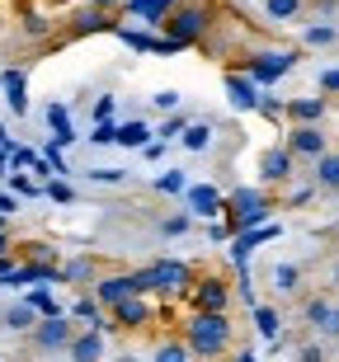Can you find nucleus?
Instances as JSON below:
<instances>
[{
    "instance_id": "nucleus-17",
    "label": "nucleus",
    "mask_w": 339,
    "mask_h": 362,
    "mask_svg": "<svg viewBox=\"0 0 339 362\" xmlns=\"http://www.w3.org/2000/svg\"><path fill=\"white\" fill-rule=\"evenodd\" d=\"M0 85H5V104H10L14 118L28 113V94H24V71H0Z\"/></svg>"
},
{
    "instance_id": "nucleus-29",
    "label": "nucleus",
    "mask_w": 339,
    "mask_h": 362,
    "mask_svg": "<svg viewBox=\"0 0 339 362\" xmlns=\"http://www.w3.org/2000/svg\"><path fill=\"white\" fill-rule=\"evenodd\" d=\"M335 38H339L335 24H311V28H306V47H330Z\"/></svg>"
},
{
    "instance_id": "nucleus-48",
    "label": "nucleus",
    "mask_w": 339,
    "mask_h": 362,
    "mask_svg": "<svg viewBox=\"0 0 339 362\" xmlns=\"http://www.w3.org/2000/svg\"><path fill=\"white\" fill-rule=\"evenodd\" d=\"M5 250H14V240H10V226H0V255Z\"/></svg>"
},
{
    "instance_id": "nucleus-33",
    "label": "nucleus",
    "mask_w": 339,
    "mask_h": 362,
    "mask_svg": "<svg viewBox=\"0 0 339 362\" xmlns=\"http://www.w3.org/2000/svg\"><path fill=\"white\" fill-rule=\"evenodd\" d=\"M24 33H28V38H47V33H52V24H47L42 14L28 10V14H24Z\"/></svg>"
},
{
    "instance_id": "nucleus-36",
    "label": "nucleus",
    "mask_w": 339,
    "mask_h": 362,
    "mask_svg": "<svg viewBox=\"0 0 339 362\" xmlns=\"http://www.w3.org/2000/svg\"><path fill=\"white\" fill-rule=\"evenodd\" d=\"M316 329H321L326 339H339V306H330L326 315H321V325H316Z\"/></svg>"
},
{
    "instance_id": "nucleus-52",
    "label": "nucleus",
    "mask_w": 339,
    "mask_h": 362,
    "mask_svg": "<svg viewBox=\"0 0 339 362\" xmlns=\"http://www.w3.org/2000/svg\"><path fill=\"white\" fill-rule=\"evenodd\" d=\"M0 226H10V216H5V212H0Z\"/></svg>"
},
{
    "instance_id": "nucleus-39",
    "label": "nucleus",
    "mask_w": 339,
    "mask_h": 362,
    "mask_svg": "<svg viewBox=\"0 0 339 362\" xmlns=\"http://www.w3.org/2000/svg\"><path fill=\"white\" fill-rule=\"evenodd\" d=\"M95 122H104V118H113V94H99L95 99V113H90Z\"/></svg>"
},
{
    "instance_id": "nucleus-21",
    "label": "nucleus",
    "mask_w": 339,
    "mask_h": 362,
    "mask_svg": "<svg viewBox=\"0 0 339 362\" xmlns=\"http://www.w3.org/2000/svg\"><path fill=\"white\" fill-rule=\"evenodd\" d=\"M212 132H217V127H212V122H184V132H179V136H184V146H189V151H207V146H212Z\"/></svg>"
},
{
    "instance_id": "nucleus-45",
    "label": "nucleus",
    "mask_w": 339,
    "mask_h": 362,
    "mask_svg": "<svg viewBox=\"0 0 339 362\" xmlns=\"http://www.w3.org/2000/svg\"><path fill=\"white\" fill-rule=\"evenodd\" d=\"M321 94H339V71H326V76H321Z\"/></svg>"
},
{
    "instance_id": "nucleus-15",
    "label": "nucleus",
    "mask_w": 339,
    "mask_h": 362,
    "mask_svg": "<svg viewBox=\"0 0 339 362\" xmlns=\"http://www.w3.org/2000/svg\"><path fill=\"white\" fill-rule=\"evenodd\" d=\"M326 108H330V99L301 94V99H287V104H283V118H292V122H321V118H326Z\"/></svg>"
},
{
    "instance_id": "nucleus-38",
    "label": "nucleus",
    "mask_w": 339,
    "mask_h": 362,
    "mask_svg": "<svg viewBox=\"0 0 339 362\" xmlns=\"http://www.w3.org/2000/svg\"><path fill=\"white\" fill-rule=\"evenodd\" d=\"M28 259H38V264H57V250H47V245H24Z\"/></svg>"
},
{
    "instance_id": "nucleus-42",
    "label": "nucleus",
    "mask_w": 339,
    "mask_h": 362,
    "mask_svg": "<svg viewBox=\"0 0 339 362\" xmlns=\"http://www.w3.org/2000/svg\"><path fill=\"white\" fill-rule=\"evenodd\" d=\"M326 358V349L321 344H306V349H297V362H321Z\"/></svg>"
},
{
    "instance_id": "nucleus-7",
    "label": "nucleus",
    "mask_w": 339,
    "mask_h": 362,
    "mask_svg": "<svg viewBox=\"0 0 339 362\" xmlns=\"http://www.w3.org/2000/svg\"><path fill=\"white\" fill-rule=\"evenodd\" d=\"M287 151H292V160H316L321 151H330L321 122H297V127L287 132Z\"/></svg>"
},
{
    "instance_id": "nucleus-22",
    "label": "nucleus",
    "mask_w": 339,
    "mask_h": 362,
    "mask_svg": "<svg viewBox=\"0 0 339 362\" xmlns=\"http://www.w3.org/2000/svg\"><path fill=\"white\" fill-rule=\"evenodd\" d=\"M24 306H33L38 315H62V306H57V296L47 292V282H38V287H33V292L24 296Z\"/></svg>"
},
{
    "instance_id": "nucleus-19",
    "label": "nucleus",
    "mask_w": 339,
    "mask_h": 362,
    "mask_svg": "<svg viewBox=\"0 0 339 362\" xmlns=\"http://www.w3.org/2000/svg\"><path fill=\"white\" fill-rule=\"evenodd\" d=\"M311 165H316V188L339 193V151H321Z\"/></svg>"
},
{
    "instance_id": "nucleus-50",
    "label": "nucleus",
    "mask_w": 339,
    "mask_h": 362,
    "mask_svg": "<svg viewBox=\"0 0 339 362\" xmlns=\"http://www.w3.org/2000/svg\"><path fill=\"white\" fill-rule=\"evenodd\" d=\"M330 287H339V259L330 264Z\"/></svg>"
},
{
    "instance_id": "nucleus-1",
    "label": "nucleus",
    "mask_w": 339,
    "mask_h": 362,
    "mask_svg": "<svg viewBox=\"0 0 339 362\" xmlns=\"http://www.w3.org/2000/svg\"><path fill=\"white\" fill-rule=\"evenodd\" d=\"M184 344L193 358H222L231 349V315L226 310H193L184 325Z\"/></svg>"
},
{
    "instance_id": "nucleus-51",
    "label": "nucleus",
    "mask_w": 339,
    "mask_h": 362,
    "mask_svg": "<svg viewBox=\"0 0 339 362\" xmlns=\"http://www.w3.org/2000/svg\"><path fill=\"white\" fill-rule=\"evenodd\" d=\"M156 5H161V10H170V5H179V0H156Z\"/></svg>"
},
{
    "instance_id": "nucleus-37",
    "label": "nucleus",
    "mask_w": 339,
    "mask_h": 362,
    "mask_svg": "<svg viewBox=\"0 0 339 362\" xmlns=\"http://www.w3.org/2000/svg\"><path fill=\"white\" fill-rule=\"evenodd\" d=\"M151 104L161 108V113H175V108L184 104V99H179V90H161V94H156V99H151Z\"/></svg>"
},
{
    "instance_id": "nucleus-34",
    "label": "nucleus",
    "mask_w": 339,
    "mask_h": 362,
    "mask_svg": "<svg viewBox=\"0 0 339 362\" xmlns=\"http://www.w3.org/2000/svg\"><path fill=\"white\" fill-rule=\"evenodd\" d=\"M184 184H189V179H184V170H170V175L156 179V188H161V193H184Z\"/></svg>"
},
{
    "instance_id": "nucleus-44",
    "label": "nucleus",
    "mask_w": 339,
    "mask_h": 362,
    "mask_svg": "<svg viewBox=\"0 0 339 362\" xmlns=\"http://www.w3.org/2000/svg\"><path fill=\"white\" fill-rule=\"evenodd\" d=\"M0 212L10 216V212H19V198H14L10 188H0Z\"/></svg>"
},
{
    "instance_id": "nucleus-24",
    "label": "nucleus",
    "mask_w": 339,
    "mask_h": 362,
    "mask_svg": "<svg viewBox=\"0 0 339 362\" xmlns=\"http://www.w3.org/2000/svg\"><path fill=\"white\" fill-rule=\"evenodd\" d=\"M113 38H122L132 52H151V47H156V38H151V33H142V28H122V24L113 28Z\"/></svg>"
},
{
    "instance_id": "nucleus-47",
    "label": "nucleus",
    "mask_w": 339,
    "mask_h": 362,
    "mask_svg": "<svg viewBox=\"0 0 339 362\" xmlns=\"http://www.w3.org/2000/svg\"><path fill=\"white\" fill-rule=\"evenodd\" d=\"M90 5H99V10H109V14H113V10H122V0H90Z\"/></svg>"
},
{
    "instance_id": "nucleus-25",
    "label": "nucleus",
    "mask_w": 339,
    "mask_h": 362,
    "mask_svg": "<svg viewBox=\"0 0 339 362\" xmlns=\"http://www.w3.org/2000/svg\"><path fill=\"white\" fill-rule=\"evenodd\" d=\"M301 10H306V0H264V14L269 19H292Z\"/></svg>"
},
{
    "instance_id": "nucleus-9",
    "label": "nucleus",
    "mask_w": 339,
    "mask_h": 362,
    "mask_svg": "<svg viewBox=\"0 0 339 362\" xmlns=\"http://www.w3.org/2000/svg\"><path fill=\"white\" fill-rule=\"evenodd\" d=\"M292 179V151L287 146H269L264 156H259V184H287Z\"/></svg>"
},
{
    "instance_id": "nucleus-31",
    "label": "nucleus",
    "mask_w": 339,
    "mask_h": 362,
    "mask_svg": "<svg viewBox=\"0 0 339 362\" xmlns=\"http://www.w3.org/2000/svg\"><path fill=\"white\" fill-rule=\"evenodd\" d=\"M5 179H10L14 193H24V198H42V184H33V179L19 175V170H5Z\"/></svg>"
},
{
    "instance_id": "nucleus-16",
    "label": "nucleus",
    "mask_w": 339,
    "mask_h": 362,
    "mask_svg": "<svg viewBox=\"0 0 339 362\" xmlns=\"http://www.w3.org/2000/svg\"><path fill=\"white\" fill-rule=\"evenodd\" d=\"M57 273H62V282H71V287H90V282L99 278V264H95V255H76V259H67Z\"/></svg>"
},
{
    "instance_id": "nucleus-30",
    "label": "nucleus",
    "mask_w": 339,
    "mask_h": 362,
    "mask_svg": "<svg viewBox=\"0 0 339 362\" xmlns=\"http://www.w3.org/2000/svg\"><path fill=\"white\" fill-rule=\"evenodd\" d=\"M184 358H193L184 339H170V344H161V349H156V362H184Z\"/></svg>"
},
{
    "instance_id": "nucleus-8",
    "label": "nucleus",
    "mask_w": 339,
    "mask_h": 362,
    "mask_svg": "<svg viewBox=\"0 0 339 362\" xmlns=\"http://www.w3.org/2000/svg\"><path fill=\"white\" fill-rule=\"evenodd\" d=\"M184 198H189V216H203V221L222 216V207H226V198L212 184H184Z\"/></svg>"
},
{
    "instance_id": "nucleus-4",
    "label": "nucleus",
    "mask_w": 339,
    "mask_h": 362,
    "mask_svg": "<svg viewBox=\"0 0 339 362\" xmlns=\"http://www.w3.org/2000/svg\"><path fill=\"white\" fill-rule=\"evenodd\" d=\"M28 334H33V349L38 353H67L71 334H76V320H71L67 310H62V315H38Z\"/></svg>"
},
{
    "instance_id": "nucleus-20",
    "label": "nucleus",
    "mask_w": 339,
    "mask_h": 362,
    "mask_svg": "<svg viewBox=\"0 0 339 362\" xmlns=\"http://www.w3.org/2000/svg\"><path fill=\"white\" fill-rule=\"evenodd\" d=\"M250 320H255V329L269 339V344H278V329H283V320H278V310H273V306H259V301H255V306H250Z\"/></svg>"
},
{
    "instance_id": "nucleus-53",
    "label": "nucleus",
    "mask_w": 339,
    "mask_h": 362,
    "mask_svg": "<svg viewBox=\"0 0 339 362\" xmlns=\"http://www.w3.org/2000/svg\"><path fill=\"white\" fill-rule=\"evenodd\" d=\"M335 240H339V226H335Z\"/></svg>"
},
{
    "instance_id": "nucleus-26",
    "label": "nucleus",
    "mask_w": 339,
    "mask_h": 362,
    "mask_svg": "<svg viewBox=\"0 0 339 362\" xmlns=\"http://www.w3.org/2000/svg\"><path fill=\"white\" fill-rule=\"evenodd\" d=\"M297 282H301L297 264H278V269H273V287H278V292H297Z\"/></svg>"
},
{
    "instance_id": "nucleus-14",
    "label": "nucleus",
    "mask_w": 339,
    "mask_h": 362,
    "mask_svg": "<svg viewBox=\"0 0 339 362\" xmlns=\"http://www.w3.org/2000/svg\"><path fill=\"white\" fill-rule=\"evenodd\" d=\"M250 207H273L269 184H245V188H236V193L226 198V207H222V212H250Z\"/></svg>"
},
{
    "instance_id": "nucleus-32",
    "label": "nucleus",
    "mask_w": 339,
    "mask_h": 362,
    "mask_svg": "<svg viewBox=\"0 0 339 362\" xmlns=\"http://www.w3.org/2000/svg\"><path fill=\"white\" fill-rule=\"evenodd\" d=\"M326 310H330V296H311V301L301 306V320H306V325H321V315H326Z\"/></svg>"
},
{
    "instance_id": "nucleus-5",
    "label": "nucleus",
    "mask_w": 339,
    "mask_h": 362,
    "mask_svg": "<svg viewBox=\"0 0 339 362\" xmlns=\"http://www.w3.org/2000/svg\"><path fill=\"white\" fill-rule=\"evenodd\" d=\"M109 320H113V329H151L156 306L146 301V292H132V296H122V301L109 306Z\"/></svg>"
},
{
    "instance_id": "nucleus-40",
    "label": "nucleus",
    "mask_w": 339,
    "mask_h": 362,
    "mask_svg": "<svg viewBox=\"0 0 339 362\" xmlns=\"http://www.w3.org/2000/svg\"><path fill=\"white\" fill-rule=\"evenodd\" d=\"M67 122H71L67 104H47V127H67Z\"/></svg>"
},
{
    "instance_id": "nucleus-23",
    "label": "nucleus",
    "mask_w": 339,
    "mask_h": 362,
    "mask_svg": "<svg viewBox=\"0 0 339 362\" xmlns=\"http://www.w3.org/2000/svg\"><path fill=\"white\" fill-rule=\"evenodd\" d=\"M122 10L137 14V19H146L151 28H161V19H165V10L156 5V0H122Z\"/></svg>"
},
{
    "instance_id": "nucleus-3",
    "label": "nucleus",
    "mask_w": 339,
    "mask_h": 362,
    "mask_svg": "<svg viewBox=\"0 0 339 362\" xmlns=\"http://www.w3.org/2000/svg\"><path fill=\"white\" fill-rule=\"evenodd\" d=\"M292 66H297V52H292V47H273V52H250V57H241V71L259 85V90H269V85L278 81V76H287Z\"/></svg>"
},
{
    "instance_id": "nucleus-46",
    "label": "nucleus",
    "mask_w": 339,
    "mask_h": 362,
    "mask_svg": "<svg viewBox=\"0 0 339 362\" xmlns=\"http://www.w3.org/2000/svg\"><path fill=\"white\" fill-rule=\"evenodd\" d=\"M287 202H292V207H301V202H311V188H292V198H287Z\"/></svg>"
},
{
    "instance_id": "nucleus-49",
    "label": "nucleus",
    "mask_w": 339,
    "mask_h": 362,
    "mask_svg": "<svg viewBox=\"0 0 339 362\" xmlns=\"http://www.w3.org/2000/svg\"><path fill=\"white\" fill-rule=\"evenodd\" d=\"M14 269V250H5V255H0V273H10Z\"/></svg>"
},
{
    "instance_id": "nucleus-13",
    "label": "nucleus",
    "mask_w": 339,
    "mask_h": 362,
    "mask_svg": "<svg viewBox=\"0 0 339 362\" xmlns=\"http://www.w3.org/2000/svg\"><path fill=\"white\" fill-rule=\"evenodd\" d=\"M67 353L76 362H99V353H104V329H95V325H85V334H71Z\"/></svg>"
},
{
    "instance_id": "nucleus-10",
    "label": "nucleus",
    "mask_w": 339,
    "mask_h": 362,
    "mask_svg": "<svg viewBox=\"0 0 339 362\" xmlns=\"http://www.w3.org/2000/svg\"><path fill=\"white\" fill-rule=\"evenodd\" d=\"M90 287H95V301L109 310L113 301H122V296L137 292V278H132V273H104V278H95Z\"/></svg>"
},
{
    "instance_id": "nucleus-43",
    "label": "nucleus",
    "mask_w": 339,
    "mask_h": 362,
    "mask_svg": "<svg viewBox=\"0 0 339 362\" xmlns=\"http://www.w3.org/2000/svg\"><path fill=\"white\" fill-rule=\"evenodd\" d=\"M90 179H95V184H118L122 170H90Z\"/></svg>"
},
{
    "instance_id": "nucleus-27",
    "label": "nucleus",
    "mask_w": 339,
    "mask_h": 362,
    "mask_svg": "<svg viewBox=\"0 0 339 362\" xmlns=\"http://www.w3.org/2000/svg\"><path fill=\"white\" fill-rule=\"evenodd\" d=\"M113 136H118V122L104 118V122H95V127H90V136H85V141H90V146H113Z\"/></svg>"
},
{
    "instance_id": "nucleus-2",
    "label": "nucleus",
    "mask_w": 339,
    "mask_h": 362,
    "mask_svg": "<svg viewBox=\"0 0 339 362\" xmlns=\"http://www.w3.org/2000/svg\"><path fill=\"white\" fill-rule=\"evenodd\" d=\"M161 28L170 33V38H179L184 47H198V42L212 33V10H207V5H198V0H179V5H170V10H165Z\"/></svg>"
},
{
    "instance_id": "nucleus-12",
    "label": "nucleus",
    "mask_w": 339,
    "mask_h": 362,
    "mask_svg": "<svg viewBox=\"0 0 339 362\" xmlns=\"http://www.w3.org/2000/svg\"><path fill=\"white\" fill-rule=\"evenodd\" d=\"M118 28V19H113L109 10H99V5H85V10H76V19H71V33L76 38H85V33H113Z\"/></svg>"
},
{
    "instance_id": "nucleus-41",
    "label": "nucleus",
    "mask_w": 339,
    "mask_h": 362,
    "mask_svg": "<svg viewBox=\"0 0 339 362\" xmlns=\"http://www.w3.org/2000/svg\"><path fill=\"white\" fill-rule=\"evenodd\" d=\"M184 122H189V118H184V113H175V118L165 122V127H161L156 136H161V141H170V136H179V132H184Z\"/></svg>"
},
{
    "instance_id": "nucleus-28",
    "label": "nucleus",
    "mask_w": 339,
    "mask_h": 362,
    "mask_svg": "<svg viewBox=\"0 0 339 362\" xmlns=\"http://www.w3.org/2000/svg\"><path fill=\"white\" fill-rule=\"evenodd\" d=\"M33 320H38V310L24 306V301H19V306H14L10 315H5V325H10V329H19V334H24V329H33Z\"/></svg>"
},
{
    "instance_id": "nucleus-11",
    "label": "nucleus",
    "mask_w": 339,
    "mask_h": 362,
    "mask_svg": "<svg viewBox=\"0 0 339 362\" xmlns=\"http://www.w3.org/2000/svg\"><path fill=\"white\" fill-rule=\"evenodd\" d=\"M255 99H259V85L245 71H226V104L236 113H255Z\"/></svg>"
},
{
    "instance_id": "nucleus-6",
    "label": "nucleus",
    "mask_w": 339,
    "mask_h": 362,
    "mask_svg": "<svg viewBox=\"0 0 339 362\" xmlns=\"http://www.w3.org/2000/svg\"><path fill=\"white\" fill-rule=\"evenodd\" d=\"M184 296L193 310H231V282L222 278H193Z\"/></svg>"
},
{
    "instance_id": "nucleus-35",
    "label": "nucleus",
    "mask_w": 339,
    "mask_h": 362,
    "mask_svg": "<svg viewBox=\"0 0 339 362\" xmlns=\"http://www.w3.org/2000/svg\"><path fill=\"white\" fill-rule=\"evenodd\" d=\"M189 226H193V216H189V212H179V216H165V221H161V230H165V235H184Z\"/></svg>"
},
{
    "instance_id": "nucleus-18",
    "label": "nucleus",
    "mask_w": 339,
    "mask_h": 362,
    "mask_svg": "<svg viewBox=\"0 0 339 362\" xmlns=\"http://www.w3.org/2000/svg\"><path fill=\"white\" fill-rule=\"evenodd\" d=\"M151 136H156V132H151L142 118H127V122H118V136H113V146H122V151H142Z\"/></svg>"
}]
</instances>
